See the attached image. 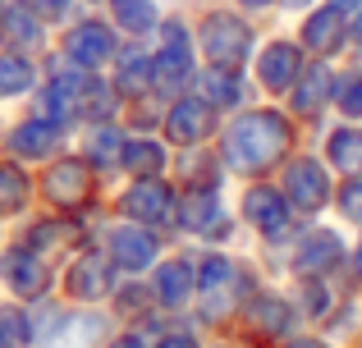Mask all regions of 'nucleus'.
Instances as JSON below:
<instances>
[{"label":"nucleus","mask_w":362,"mask_h":348,"mask_svg":"<svg viewBox=\"0 0 362 348\" xmlns=\"http://www.w3.org/2000/svg\"><path fill=\"white\" fill-rule=\"evenodd\" d=\"M284 147H289V124L275 110H252L230 128L225 161L234 170H266V165H275L284 156Z\"/></svg>","instance_id":"nucleus-1"},{"label":"nucleus","mask_w":362,"mask_h":348,"mask_svg":"<svg viewBox=\"0 0 362 348\" xmlns=\"http://www.w3.org/2000/svg\"><path fill=\"white\" fill-rule=\"evenodd\" d=\"M202 46L216 64H243L252 55V28L243 23L239 14H206L202 23Z\"/></svg>","instance_id":"nucleus-2"},{"label":"nucleus","mask_w":362,"mask_h":348,"mask_svg":"<svg viewBox=\"0 0 362 348\" xmlns=\"http://www.w3.org/2000/svg\"><path fill=\"white\" fill-rule=\"evenodd\" d=\"M64 55H69L74 64L97 69V64H106L110 55H115V32H110L106 23H97V18H88V23L69 28V37H64Z\"/></svg>","instance_id":"nucleus-3"},{"label":"nucleus","mask_w":362,"mask_h":348,"mask_svg":"<svg viewBox=\"0 0 362 348\" xmlns=\"http://www.w3.org/2000/svg\"><path fill=\"white\" fill-rule=\"evenodd\" d=\"M284 188H289V202L303 206V211H317L326 206L330 184H326V165L303 156V161H289V174H284Z\"/></svg>","instance_id":"nucleus-4"},{"label":"nucleus","mask_w":362,"mask_h":348,"mask_svg":"<svg viewBox=\"0 0 362 348\" xmlns=\"http://www.w3.org/2000/svg\"><path fill=\"white\" fill-rule=\"evenodd\" d=\"M5 280H9V289H14L18 298H42L46 294V284H51V275H46V261L37 257H28V252H9L5 257Z\"/></svg>","instance_id":"nucleus-5"},{"label":"nucleus","mask_w":362,"mask_h":348,"mask_svg":"<svg viewBox=\"0 0 362 348\" xmlns=\"http://www.w3.org/2000/svg\"><path fill=\"white\" fill-rule=\"evenodd\" d=\"M69 298H83V303H97V298L110 294V261L106 257H78L69 266Z\"/></svg>","instance_id":"nucleus-6"},{"label":"nucleus","mask_w":362,"mask_h":348,"mask_svg":"<svg viewBox=\"0 0 362 348\" xmlns=\"http://www.w3.org/2000/svg\"><path fill=\"white\" fill-rule=\"evenodd\" d=\"M243 211H247V220H252L262 234H271V239L289 224V206H284L280 188H252V193L243 197Z\"/></svg>","instance_id":"nucleus-7"},{"label":"nucleus","mask_w":362,"mask_h":348,"mask_svg":"<svg viewBox=\"0 0 362 348\" xmlns=\"http://www.w3.org/2000/svg\"><path fill=\"white\" fill-rule=\"evenodd\" d=\"M110 252H115L119 266L142 270V266H151V261H156V239H151L142 224H119V229L110 234Z\"/></svg>","instance_id":"nucleus-8"},{"label":"nucleus","mask_w":362,"mask_h":348,"mask_svg":"<svg viewBox=\"0 0 362 348\" xmlns=\"http://www.w3.org/2000/svg\"><path fill=\"white\" fill-rule=\"evenodd\" d=\"M179 220H184V229L202 234V229H216L221 224V197H216V188H188L184 197H179Z\"/></svg>","instance_id":"nucleus-9"},{"label":"nucleus","mask_w":362,"mask_h":348,"mask_svg":"<svg viewBox=\"0 0 362 348\" xmlns=\"http://www.w3.org/2000/svg\"><path fill=\"white\" fill-rule=\"evenodd\" d=\"M344 9H335V5H326V9H317V14L308 18V28H303V42L312 46V51H321V55H330V51H339L344 46Z\"/></svg>","instance_id":"nucleus-10"},{"label":"nucleus","mask_w":362,"mask_h":348,"mask_svg":"<svg viewBox=\"0 0 362 348\" xmlns=\"http://www.w3.org/2000/svg\"><path fill=\"white\" fill-rule=\"evenodd\" d=\"M211 128H216V115L206 101H184V106L170 110V138L175 143H202Z\"/></svg>","instance_id":"nucleus-11"},{"label":"nucleus","mask_w":362,"mask_h":348,"mask_svg":"<svg viewBox=\"0 0 362 348\" xmlns=\"http://www.w3.org/2000/svg\"><path fill=\"white\" fill-rule=\"evenodd\" d=\"M298 46H289V42H271L262 51V83L266 88H275V92H284L293 78H298Z\"/></svg>","instance_id":"nucleus-12"},{"label":"nucleus","mask_w":362,"mask_h":348,"mask_svg":"<svg viewBox=\"0 0 362 348\" xmlns=\"http://www.w3.org/2000/svg\"><path fill=\"white\" fill-rule=\"evenodd\" d=\"M0 32H5V42L14 46L18 55H28V51H42V23L33 18V9H28V5H14V9H5V14H0Z\"/></svg>","instance_id":"nucleus-13"},{"label":"nucleus","mask_w":362,"mask_h":348,"mask_svg":"<svg viewBox=\"0 0 362 348\" xmlns=\"http://www.w3.org/2000/svg\"><path fill=\"white\" fill-rule=\"evenodd\" d=\"M55 143H60V128L51 124V119H23V124L14 128V138H9V147H14L18 156H28V161H37V156L55 152Z\"/></svg>","instance_id":"nucleus-14"},{"label":"nucleus","mask_w":362,"mask_h":348,"mask_svg":"<svg viewBox=\"0 0 362 348\" xmlns=\"http://www.w3.org/2000/svg\"><path fill=\"white\" fill-rule=\"evenodd\" d=\"M193 284H197L193 261L179 257V261H165V266H160L156 294H160V303H165V307H179V303H188V298H193Z\"/></svg>","instance_id":"nucleus-15"},{"label":"nucleus","mask_w":362,"mask_h":348,"mask_svg":"<svg viewBox=\"0 0 362 348\" xmlns=\"http://www.w3.org/2000/svg\"><path fill=\"white\" fill-rule=\"evenodd\" d=\"M124 211L138 215V220H170V211H175V202H170V188L160 184H138L129 197H124Z\"/></svg>","instance_id":"nucleus-16"},{"label":"nucleus","mask_w":362,"mask_h":348,"mask_svg":"<svg viewBox=\"0 0 362 348\" xmlns=\"http://www.w3.org/2000/svg\"><path fill=\"white\" fill-rule=\"evenodd\" d=\"M97 330H101L97 316H69V321H60V330H55V335H42V344H37V348H92Z\"/></svg>","instance_id":"nucleus-17"},{"label":"nucleus","mask_w":362,"mask_h":348,"mask_svg":"<svg viewBox=\"0 0 362 348\" xmlns=\"http://www.w3.org/2000/svg\"><path fill=\"white\" fill-rule=\"evenodd\" d=\"M339 252H344V248H339V239H335V234H326V229H321V234H312V239L303 243V252H298V270H303V275H317V270H330V266L339 261Z\"/></svg>","instance_id":"nucleus-18"},{"label":"nucleus","mask_w":362,"mask_h":348,"mask_svg":"<svg viewBox=\"0 0 362 348\" xmlns=\"http://www.w3.org/2000/svg\"><path fill=\"white\" fill-rule=\"evenodd\" d=\"M247 321H252L257 335H284V325H289V303L284 298H252V307H247Z\"/></svg>","instance_id":"nucleus-19"},{"label":"nucleus","mask_w":362,"mask_h":348,"mask_svg":"<svg viewBox=\"0 0 362 348\" xmlns=\"http://www.w3.org/2000/svg\"><path fill=\"white\" fill-rule=\"evenodd\" d=\"M234 284H239L234 261L230 257H206V266H202V298H211V307H216V298H230Z\"/></svg>","instance_id":"nucleus-20"},{"label":"nucleus","mask_w":362,"mask_h":348,"mask_svg":"<svg viewBox=\"0 0 362 348\" xmlns=\"http://www.w3.org/2000/svg\"><path fill=\"white\" fill-rule=\"evenodd\" d=\"M110 14L124 32H151L156 28V0H110Z\"/></svg>","instance_id":"nucleus-21"},{"label":"nucleus","mask_w":362,"mask_h":348,"mask_svg":"<svg viewBox=\"0 0 362 348\" xmlns=\"http://www.w3.org/2000/svg\"><path fill=\"white\" fill-rule=\"evenodd\" d=\"M326 152H330V165H339V170H349V174L362 170V133L358 128H335L326 138Z\"/></svg>","instance_id":"nucleus-22"},{"label":"nucleus","mask_w":362,"mask_h":348,"mask_svg":"<svg viewBox=\"0 0 362 348\" xmlns=\"http://www.w3.org/2000/svg\"><path fill=\"white\" fill-rule=\"evenodd\" d=\"M326 97H330V73L326 69H308L303 83H298V92H293V106H298V115H317Z\"/></svg>","instance_id":"nucleus-23"},{"label":"nucleus","mask_w":362,"mask_h":348,"mask_svg":"<svg viewBox=\"0 0 362 348\" xmlns=\"http://www.w3.org/2000/svg\"><path fill=\"white\" fill-rule=\"evenodd\" d=\"M51 197H60V202H78V197H88V170H83L78 161L60 165V170L51 174Z\"/></svg>","instance_id":"nucleus-24"},{"label":"nucleus","mask_w":362,"mask_h":348,"mask_svg":"<svg viewBox=\"0 0 362 348\" xmlns=\"http://www.w3.org/2000/svg\"><path fill=\"white\" fill-rule=\"evenodd\" d=\"M23 88H33V64H28L23 55L0 51V97H9V92H23Z\"/></svg>","instance_id":"nucleus-25"},{"label":"nucleus","mask_w":362,"mask_h":348,"mask_svg":"<svg viewBox=\"0 0 362 348\" xmlns=\"http://www.w3.org/2000/svg\"><path fill=\"white\" fill-rule=\"evenodd\" d=\"M33 344V325L18 307H0V348H28Z\"/></svg>","instance_id":"nucleus-26"},{"label":"nucleus","mask_w":362,"mask_h":348,"mask_svg":"<svg viewBox=\"0 0 362 348\" xmlns=\"http://www.w3.org/2000/svg\"><path fill=\"white\" fill-rule=\"evenodd\" d=\"M28 202V179L14 165H0V211H18Z\"/></svg>","instance_id":"nucleus-27"},{"label":"nucleus","mask_w":362,"mask_h":348,"mask_svg":"<svg viewBox=\"0 0 362 348\" xmlns=\"http://www.w3.org/2000/svg\"><path fill=\"white\" fill-rule=\"evenodd\" d=\"M124 161H129L138 174H156L160 165H165V156H160V147H156V143H129Z\"/></svg>","instance_id":"nucleus-28"},{"label":"nucleus","mask_w":362,"mask_h":348,"mask_svg":"<svg viewBox=\"0 0 362 348\" xmlns=\"http://www.w3.org/2000/svg\"><path fill=\"white\" fill-rule=\"evenodd\" d=\"M335 101L344 115H362V73H344L335 88Z\"/></svg>","instance_id":"nucleus-29"},{"label":"nucleus","mask_w":362,"mask_h":348,"mask_svg":"<svg viewBox=\"0 0 362 348\" xmlns=\"http://www.w3.org/2000/svg\"><path fill=\"white\" fill-rule=\"evenodd\" d=\"M147 73H151V64L147 60H138V51H124V78H119V88L124 92H138V88H147Z\"/></svg>","instance_id":"nucleus-30"},{"label":"nucleus","mask_w":362,"mask_h":348,"mask_svg":"<svg viewBox=\"0 0 362 348\" xmlns=\"http://www.w3.org/2000/svg\"><path fill=\"white\" fill-rule=\"evenodd\" d=\"M202 92L216 101V106H230V101L239 97V83H234L230 73H211V78H202Z\"/></svg>","instance_id":"nucleus-31"},{"label":"nucleus","mask_w":362,"mask_h":348,"mask_svg":"<svg viewBox=\"0 0 362 348\" xmlns=\"http://www.w3.org/2000/svg\"><path fill=\"white\" fill-rule=\"evenodd\" d=\"M88 147H92V161H106V165H115V161H119V138L110 133V128H97Z\"/></svg>","instance_id":"nucleus-32"},{"label":"nucleus","mask_w":362,"mask_h":348,"mask_svg":"<svg viewBox=\"0 0 362 348\" xmlns=\"http://www.w3.org/2000/svg\"><path fill=\"white\" fill-rule=\"evenodd\" d=\"M339 206H344V215H349V220H358V224H362V179H354V184L344 188Z\"/></svg>","instance_id":"nucleus-33"},{"label":"nucleus","mask_w":362,"mask_h":348,"mask_svg":"<svg viewBox=\"0 0 362 348\" xmlns=\"http://www.w3.org/2000/svg\"><path fill=\"white\" fill-rule=\"evenodd\" d=\"M69 5H74V0H28V9L42 14V18H64V14H69Z\"/></svg>","instance_id":"nucleus-34"},{"label":"nucleus","mask_w":362,"mask_h":348,"mask_svg":"<svg viewBox=\"0 0 362 348\" xmlns=\"http://www.w3.org/2000/svg\"><path fill=\"white\" fill-rule=\"evenodd\" d=\"M160 348H197V344L188 340V335H175V340H165V344H160Z\"/></svg>","instance_id":"nucleus-35"},{"label":"nucleus","mask_w":362,"mask_h":348,"mask_svg":"<svg viewBox=\"0 0 362 348\" xmlns=\"http://www.w3.org/2000/svg\"><path fill=\"white\" fill-rule=\"evenodd\" d=\"M110 348H142V340H133V335H119V340L110 344Z\"/></svg>","instance_id":"nucleus-36"},{"label":"nucleus","mask_w":362,"mask_h":348,"mask_svg":"<svg viewBox=\"0 0 362 348\" xmlns=\"http://www.w3.org/2000/svg\"><path fill=\"white\" fill-rule=\"evenodd\" d=\"M330 5H335V9H344V14H349V9H362V0H330Z\"/></svg>","instance_id":"nucleus-37"},{"label":"nucleus","mask_w":362,"mask_h":348,"mask_svg":"<svg viewBox=\"0 0 362 348\" xmlns=\"http://www.w3.org/2000/svg\"><path fill=\"white\" fill-rule=\"evenodd\" d=\"M289 348H326V344H321V340H293Z\"/></svg>","instance_id":"nucleus-38"},{"label":"nucleus","mask_w":362,"mask_h":348,"mask_svg":"<svg viewBox=\"0 0 362 348\" xmlns=\"http://www.w3.org/2000/svg\"><path fill=\"white\" fill-rule=\"evenodd\" d=\"M239 5H247V9H266V5H275V0H239Z\"/></svg>","instance_id":"nucleus-39"},{"label":"nucleus","mask_w":362,"mask_h":348,"mask_svg":"<svg viewBox=\"0 0 362 348\" xmlns=\"http://www.w3.org/2000/svg\"><path fill=\"white\" fill-rule=\"evenodd\" d=\"M354 37H358V46H362V14H358V23H354Z\"/></svg>","instance_id":"nucleus-40"},{"label":"nucleus","mask_w":362,"mask_h":348,"mask_svg":"<svg viewBox=\"0 0 362 348\" xmlns=\"http://www.w3.org/2000/svg\"><path fill=\"white\" fill-rule=\"evenodd\" d=\"M284 5H289V9H303V5H308V0H284Z\"/></svg>","instance_id":"nucleus-41"},{"label":"nucleus","mask_w":362,"mask_h":348,"mask_svg":"<svg viewBox=\"0 0 362 348\" xmlns=\"http://www.w3.org/2000/svg\"><path fill=\"white\" fill-rule=\"evenodd\" d=\"M358 270H362V243H358Z\"/></svg>","instance_id":"nucleus-42"}]
</instances>
